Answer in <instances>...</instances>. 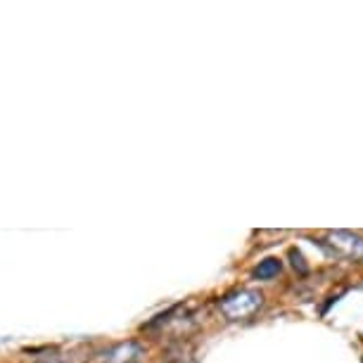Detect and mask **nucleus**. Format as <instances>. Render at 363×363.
I'll return each mask as SVG.
<instances>
[{
	"mask_svg": "<svg viewBox=\"0 0 363 363\" xmlns=\"http://www.w3.org/2000/svg\"><path fill=\"white\" fill-rule=\"evenodd\" d=\"M262 304H264L262 292H257V290H238V292L225 294L218 306H221V313H223L225 318L242 320V318L255 316Z\"/></svg>",
	"mask_w": 363,
	"mask_h": 363,
	"instance_id": "1",
	"label": "nucleus"
},
{
	"mask_svg": "<svg viewBox=\"0 0 363 363\" xmlns=\"http://www.w3.org/2000/svg\"><path fill=\"white\" fill-rule=\"evenodd\" d=\"M323 245L330 250V255L347 262H361L363 259V238L352 230H333L328 233Z\"/></svg>",
	"mask_w": 363,
	"mask_h": 363,
	"instance_id": "2",
	"label": "nucleus"
},
{
	"mask_svg": "<svg viewBox=\"0 0 363 363\" xmlns=\"http://www.w3.org/2000/svg\"><path fill=\"white\" fill-rule=\"evenodd\" d=\"M143 356H145V349L138 342H121L102 354V363H138Z\"/></svg>",
	"mask_w": 363,
	"mask_h": 363,
	"instance_id": "3",
	"label": "nucleus"
},
{
	"mask_svg": "<svg viewBox=\"0 0 363 363\" xmlns=\"http://www.w3.org/2000/svg\"><path fill=\"white\" fill-rule=\"evenodd\" d=\"M280 262L278 259H266V262H262L257 266V271H255V276L259 278V280H271V278H276L278 273H280Z\"/></svg>",
	"mask_w": 363,
	"mask_h": 363,
	"instance_id": "4",
	"label": "nucleus"
}]
</instances>
